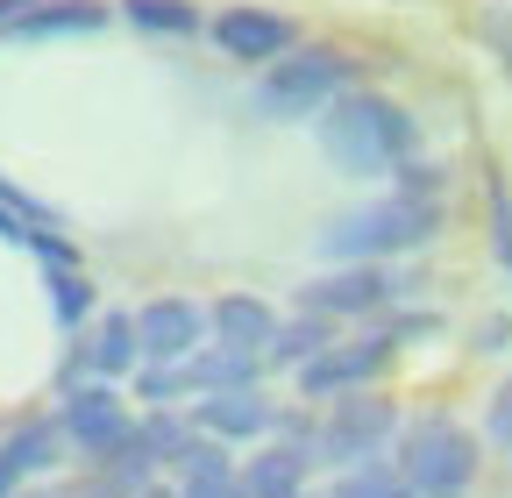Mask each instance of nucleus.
<instances>
[{"label":"nucleus","mask_w":512,"mask_h":498,"mask_svg":"<svg viewBox=\"0 0 512 498\" xmlns=\"http://www.w3.org/2000/svg\"><path fill=\"white\" fill-rule=\"evenodd\" d=\"M320 150L349 178H377V171H399L420 150V121L384 93H342L328 107V121H320Z\"/></svg>","instance_id":"obj_1"},{"label":"nucleus","mask_w":512,"mask_h":498,"mask_svg":"<svg viewBox=\"0 0 512 498\" xmlns=\"http://www.w3.org/2000/svg\"><path fill=\"white\" fill-rule=\"evenodd\" d=\"M441 235V200H370V207H349L320 228V257L328 264H384V257H406V249L434 242Z\"/></svg>","instance_id":"obj_2"},{"label":"nucleus","mask_w":512,"mask_h":498,"mask_svg":"<svg viewBox=\"0 0 512 498\" xmlns=\"http://www.w3.org/2000/svg\"><path fill=\"white\" fill-rule=\"evenodd\" d=\"M399 477L413 484V498H470L477 484V434L448 413H420L399 434Z\"/></svg>","instance_id":"obj_3"},{"label":"nucleus","mask_w":512,"mask_h":498,"mask_svg":"<svg viewBox=\"0 0 512 498\" xmlns=\"http://www.w3.org/2000/svg\"><path fill=\"white\" fill-rule=\"evenodd\" d=\"M349 57L328 50V43H313V50H285L278 65H264V79H256V107H264L271 121H313V114H328L335 93L349 86Z\"/></svg>","instance_id":"obj_4"},{"label":"nucleus","mask_w":512,"mask_h":498,"mask_svg":"<svg viewBox=\"0 0 512 498\" xmlns=\"http://www.w3.org/2000/svg\"><path fill=\"white\" fill-rule=\"evenodd\" d=\"M406 285L384 271V264H342V271H328V278H313L306 292H299V306L306 314H320V321H356V314H377V306H392Z\"/></svg>","instance_id":"obj_5"},{"label":"nucleus","mask_w":512,"mask_h":498,"mask_svg":"<svg viewBox=\"0 0 512 498\" xmlns=\"http://www.w3.org/2000/svg\"><path fill=\"white\" fill-rule=\"evenodd\" d=\"M392 335H363V342H335L320 349L306 370H299V392L306 399H335V392H363L370 378H384V363H392Z\"/></svg>","instance_id":"obj_6"},{"label":"nucleus","mask_w":512,"mask_h":498,"mask_svg":"<svg viewBox=\"0 0 512 498\" xmlns=\"http://www.w3.org/2000/svg\"><path fill=\"white\" fill-rule=\"evenodd\" d=\"M384 434H392V406H377V399H356V406H335L328 420H320V434H313V463H377V449H384Z\"/></svg>","instance_id":"obj_7"},{"label":"nucleus","mask_w":512,"mask_h":498,"mask_svg":"<svg viewBox=\"0 0 512 498\" xmlns=\"http://www.w3.org/2000/svg\"><path fill=\"white\" fill-rule=\"evenodd\" d=\"M136 335H143V363H185V356H200L207 306H192V299H150L143 314H136Z\"/></svg>","instance_id":"obj_8"},{"label":"nucleus","mask_w":512,"mask_h":498,"mask_svg":"<svg viewBox=\"0 0 512 498\" xmlns=\"http://www.w3.org/2000/svg\"><path fill=\"white\" fill-rule=\"evenodd\" d=\"M64 434H72V442L86 449V456H114L128 434H136V420H128V406L107 392V385H79L72 399H64Z\"/></svg>","instance_id":"obj_9"},{"label":"nucleus","mask_w":512,"mask_h":498,"mask_svg":"<svg viewBox=\"0 0 512 498\" xmlns=\"http://www.w3.org/2000/svg\"><path fill=\"white\" fill-rule=\"evenodd\" d=\"M214 50L242 57V65H278L292 50V22L271 8H228V15H214Z\"/></svg>","instance_id":"obj_10"},{"label":"nucleus","mask_w":512,"mask_h":498,"mask_svg":"<svg viewBox=\"0 0 512 498\" xmlns=\"http://www.w3.org/2000/svg\"><path fill=\"white\" fill-rule=\"evenodd\" d=\"M0 242H15V249H36L43 264H72V242L57 235V214H43L29 193H15L8 178H0Z\"/></svg>","instance_id":"obj_11"},{"label":"nucleus","mask_w":512,"mask_h":498,"mask_svg":"<svg viewBox=\"0 0 512 498\" xmlns=\"http://www.w3.org/2000/svg\"><path fill=\"white\" fill-rule=\"evenodd\" d=\"M207 328H214V342H228V349H242V356H271V342H278V314H271L264 299H249V292L214 299Z\"/></svg>","instance_id":"obj_12"},{"label":"nucleus","mask_w":512,"mask_h":498,"mask_svg":"<svg viewBox=\"0 0 512 498\" xmlns=\"http://www.w3.org/2000/svg\"><path fill=\"white\" fill-rule=\"evenodd\" d=\"M192 427L214 434V442H249V434L271 427V406L256 392H207V406H192Z\"/></svg>","instance_id":"obj_13"},{"label":"nucleus","mask_w":512,"mask_h":498,"mask_svg":"<svg viewBox=\"0 0 512 498\" xmlns=\"http://www.w3.org/2000/svg\"><path fill=\"white\" fill-rule=\"evenodd\" d=\"M50 456H57V427H43V420H29V427H15L8 442H0V498H8L22 477H36V470H50Z\"/></svg>","instance_id":"obj_14"},{"label":"nucleus","mask_w":512,"mask_h":498,"mask_svg":"<svg viewBox=\"0 0 512 498\" xmlns=\"http://www.w3.org/2000/svg\"><path fill=\"white\" fill-rule=\"evenodd\" d=\"M107 22L100 0H36V8L15 22V36H93Z\"/></svg>","instance_id":"obj_15"},{"label":"nucleus","mask_w":512,"mask_h":498,"mask_svg":"<svg viewBox=\"0 0 512 498\" xmlns=\"http://www.w3.org/2000/svg\"><path fill=\"white\" fill-rule=\"evenodd\" d=\"M306 470H313L306 449H264V456L242 470V491H249V498H299Z\"/></svg>","instance_id":"obj_16"},{"label":"nucleus","mask_w":512,"mask_h":498,"mask_svg":"<svg viewBox=\"0 0 512 498\" xmlns=\"http://www.w3.org/2000/svg\"><path fill=\"white\" fill-rule=\"evenodd\" d=\"M136 363H143V335H136V314H107V321H100V342L86 349V370H100V378H128Z\"/></svg>","instance_id":"obj_17"},{"label":"nucleus","mask_w":512,"mask_h":498,"mask_svg":"<svg viewBox=\"0 0 512 498\" xmlns=\"http://www.w3.org/2000/svg\"><path fill=\"white\" fill-rule=\"evenodd\" d=\"M320 349H335V321H320V314H299L292 328H278V342H271V363H285V370H306Z\"/></svg>","instance_id":"obj_18"},{"label":"nucleus","mask_w":512,"mask_h":498,"mask_svg":"<svg viewBox=\"0 0 512 498\" xmlns=\"http://www.w3.org/2000/svg\"><path fill=\"white\" fill-rule=\"evenodd\" d=\"M328 498H413V484L399 477V463H356L328 484Z\"/></svg>","instance_id":"obj_19"},{"label":"nucleus","mask_w":512,"mask_h":498,"mask_svg":"<svg viewBox=\"0 0 512 498\" xmlns=\"http://www.w3.org/2000/svg\"><path fill=\"white\" fill-rule=\"evenodd\" d=\"M121 15L136 29H150V36H192L200 29V8H192V0H121Z\"/></svg>","instance_id":"obj_20"},{"label":"nucleus","mask_w":512,"mask_h":498,"mask_svg":"<svg viewBox=\"0 0 512 498\" xmlns=\"http://www.w3.org/2000/svg\"><path fill=\"white\" fill-rule=\"evenodd\" d=\"M50 306H57L64 328H79V321L93 314V285H86L72 264H50Z\"/></svg>","instance_id":"obj_21"},{"label":"nucleus","mask_w":512,"mask_h":498,"mask_svg":"<svg viewBox=\"0 0 512 498\" xmlns=\"http://www.w3.org/2000/svg\"><path fill=\"white\" fill-rule=\"evenodd\" d=\"M491 257L512 264V185L491 171Z\"/></svg>","instance_id":"obj_22"},{"label":"nucleus","mask_w":512,"mask_h":498,"mask_svg":"<svg viewBox=\"0 0 512 498\" xmlns=\"http://www.w3.org/2000/svg\"><path fill=\"white\" fill-rule=\"evenodd\" d=\"M477 36L498 50V65L512 72V8H484V22H477Z\"/></svg>","instance_id":"obj_23"},{"label":"nucleus","mask_w":512,"mask_h":498,"mask_svg":"<svg viewBox=\"0 0 512 498\" xmlns=\"http://www.w3.org/2000/svg\"><path fill=\"white\" fill-rule=\"evenodd\" d=\"M484 427H491V442H505V449H512V378L491 392V413H484Z\"/></svg>","instance_id":"obj_24"},{"label":"nucleus","mask_w":512,"mask_h":498,"mask_svg":"<svg viewBox=\"0 0 512 498\" xmlns=\"http://www.w3.org/2000/svg\"><path fill=\"white\" fill-rule=\"evenodd\" d=\"M36 498H121L107 477H93V484H50V491H36Z\"/></svg>","instance_id":"obj_25"},{"label":"nucleus","mask_w":512,"mask_h":498,"mask_svg":"<svg viewBox=\"0 0 512 498\" xmlns=\"http://www.w3.org/2000/svg\"><path fill=\"white\" fill-rule=\"evenodd\" d=\"M185 498H249L242 477H207V484H185Z\"/></svg>","instance_id":"obj_26"},{"label":"nucleus","mask_w":512,"mask_h":498,"mask_svg":"<svg viewBox=\"0 0 512 498\" xmlns=\"http://www.w3.org/2000/svg\"><path fill=\"white\" fill-rule=\"evenodd\" d=\"M505 342H512V321H505V314H498V321H484V328H477V349H505Z\"/></svg>","instance_id":"obj_27"},{"label":"nucleus","mask_w":512,"mask_h":498,"mask_svg":"<svg viewBox=\"0 0 512 498\" xmlns=\"http://www.w3.org/2000/svg\"><path fill=\"white\" fill-rule=\"evenodd\" d=\"M29 8H36V0H0V29H15V22H22Z\"/></svg>","instance_id":"obj_28"},{"label":"nucleus","mask_w":512,"mask_h":498,"mask_svg":"<svg viewBox=\"0 0 512 498\" xmlns=\"http://www.w3.org/2000/svg\"><path fill=\"white\" fill-rule=\"evenodd\" d=\"M136 498H171V491H164V484H143V491H136Z\"/></svg>","instance_id":"obj_29"}]
</instances>
